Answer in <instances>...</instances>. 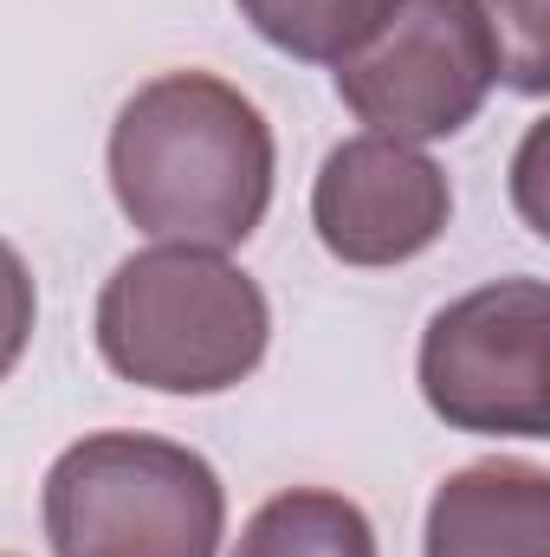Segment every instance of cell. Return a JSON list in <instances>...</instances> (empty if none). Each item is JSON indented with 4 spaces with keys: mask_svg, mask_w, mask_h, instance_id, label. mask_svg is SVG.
<instances>
[{
    "mask_svg": "<svg viewBox=\"0 0 550 557\" xmlns=\"http://www.w3.org/2000/svg\"><path fill=\"white\" fill-rule=\"evenodd\" d=\"M39 512L52 557H221L227 539L221 473L195 447L130 428L72 441L46 467Z\"/></svg>",
    "mask_w": 550,
    "mask_h": 557,
    "instance_id": "obj_3",
    "label": "cell"
},
{
    "mask_svg": "<svg viewBox=\"0 0 550 557\" xmlns=\"http://www.w3.org/2000/svg\"><path fill=\"white\" fill-rule=\"evenodd\" d=\"M492 39H499V65L505 85H518L525 98L545 91V0H479Z\"/></svg>",
    "mask_w": 550,
    "mask_h": 557,
    "instance_id": "obj_10",
    "label": "cell"
},
{
    "mask_svg": "<svg viewBox=\"0 0 550 557\" xmlns=\"http://www.w3.org/2000/svg\"><path fill=\"white\" fill-rule=\"evenodd\" d=\"M111 195L168 247H247L273 208L278 143L266 111L214 72H162L111 124Z\"/></svg>",
    "mask_w": 550,
    "mask_h": 557,
    "instance_id": "obj_1",
    "label": "cell"
},
{
    "mask_svg": "<svg viewBox=\"0 0 550 557\" xmlns=\"http://www.w3.org/2000/svg\"><path fill=\"white\" fill-rule=\"evenodd\" d=\"M421 396L460 434H550V292L492 278L440 305L421 331Z\"/></svg>",
    "mask_w": 550,
    "mask_h": 557,
    "instance_id": "obj_5",
    "label": "cell"
},
{
    "mask_svg": "<svg viewBox=\"0 0 550 557\" xmlns=\"http://www.w3.org/2000/svg\"><path fill=\"white\" fill-rule=\"evenodd\" d=\"M234 557H376V525L330 486H285L240 525Z\"/></svg>",
    "mask_w": 550,
    "mask_h": 557,
    "instance_id": "obj_8",
    "label": "cell"
},
{
    "mask_svg": "<svg viewBox=\"0 0 550 557\" xmlns=\"http://www.w3.org/2000/svg\"><path fill=\"white\" fill-rule=\"evenodd\" d=\"M427 557H550V473L532 460H473L427 506Z\"/></svg>",
    "mask_w": 550,
    "mask_h": 557,
    "instance_id": "obj_7",
    "label": "cell"
},
{
    "mask_svg": "<svg viewBox=\"0 0 550 557\" xmlns=\"http://www.w3.org/2000/svg\"><path fill=\"white\" fill-rule=\"evenodd\" d=\"M453 221L447 169L402 137H343L311 182V227L343 267H409Z\"/></svg>",
    "mask_w": 550,
    "mask_h": 557,
    "instance_id": "obj_6",
    "label": "cell"
},
{
    "mask_svg": "<svg viewBox=\"0 0 550 557\" xmlns=\"http://www.w3.org/2000/svg\"><path fill=\"white\" fill-rule=\"evenodd\" d=\"M337 98L376 137H460L505 78L479 0H389V13L330 65Z\"/></svg>",
    "mask_w": 550,
    "mask_h": 557,
    "instance_id": "obj_4",
    "label": "cell"
},
{
    "mask_svg": "<svg viewBox=\"0 0 550 557\" xmlns=\"http://www.w3.org/2000/svg\"><path fill=\"white\" fill-rule=\"evenodd\" d=\"M234 7L266 46L304 65H337L389 13V0H234Z\"/></svg>",
    "mask_w": 550,
    "mask_h": 557,
    "instance_id": "obj_9",
    "label": "cell"
},
{
    "mask_svg": "<svg viewBox=\"0 0 550 557\" xmlns=\"http://www.w3.org/2000/svg\"><path fill=\"white\" fill-rule=\"evenodd\" d=\"M33 318H39L33 273H26V260L0 240V383H7L13 363L26 357V344H33Z\"/></svg>",
    "mask_w": 550,
    "mask_h": 557,
    "instance_id": "obj_11",
    "label": "cell"
},
{
    "mask_svg": "<svg viewBox=\"0 0 550 557\" xmlns=\"http://www.w3.org/2000/svg\"><path fill=\"white\" fill-rule=\"evenodd\" d=\"M273 344L260 278L208 247H142L98 292V357L155 396L240 389Z\"/></svg>",
    "mask_w": 550,
    "mask_h": 557,
    "instance_id": "obj_2",
    "label": "cell"
}]
</instances>
